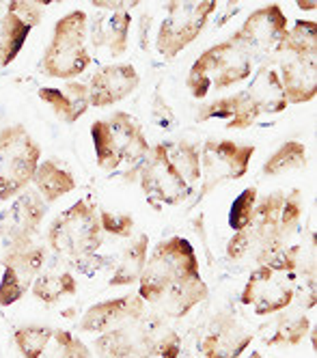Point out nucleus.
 I'll return each mask as SVG.
<instances>
[{
  "instance_id": "f257e3e1",
  "label": "nucleus",
  "mask_w": 317,
  "mask_h": 358,
  "mask_svg": "<svg viewBox=\"0 0 317 358\" xmlns=\"http://www.w3.org/2000/svg\"><path fill=\"white\" fill-rule=\"evenodd\" d=\"M302 194L292 190L289 194L276 190L257 201V210L251 227L233 234L227 244V257L231 262L251 259L257 266L268 264L281 250L289 246L302 220Z\"/></svg>"
},
{
  "instance_id": "f03ea898",
  "label": "nucleus",
  "mask_w": 317,
  "mask_h": 358,
  "mask_svg": "<svg viewBox=\"0 0 317 358\" xmlns=\"http://www.w3.org/2000/svg\"><path fill=\"white\" fill-rule=\"evenodd\" d=\"M279 78L287 104H307L317 93V24L298 20L276 55Z\"/></svg>"
},
{
  "instance_id": "7ed1b4c3",
  "label": "nucleus",
  "mask_w": 317,
  "mask_h": 358,
  "mask_svg": "<svg viewBox=\"0 0 317 358\" xmlns=\"http://www.w3.org/2000/svg\"><path fill=\"white\" fill-rule=\"evenodd\" d=\"M253 65L255 63L248 50L235 37H229L207 48L192 63L186 87L195 99H203L209 91H223L248 80Z\"/></svg>"
},
{
  "instance_id": "20e7f679",
  "label": "nucleus",
  "mask_w": 317,
  "mask_h": 358,
  "mask_svg": "<svg viewBox=\"0 0 317 358\" xmlns=\"http://www.w3.org/2000/svg\"><path fill=\"white\" fill-rule=\"evenodd\" d=\"M91 138L101 171H117L123 164L139 169L151 151L141 123L127 113H115L108 119L95 121L91 125Z\"/></svg>"
},
{
  "instance_id": "39448f33",
  "label": "nucleus",
  "mask_w": 317,
  "mask_h": 358,
  "mask_svg": "<svg viewBox=\"0 0 317 358\" xmlns=\"http://www.w3.org/2000/svg\"><path fill=\"white\" fill-rule=\"evenodd\" d=\"M87 27L89 17L80 9L63 15L55 24V33L41 59V67L50 78L73 80L91 65V52L85 43Z\"/></svg>"
},
{
  "instance_id": "423d86ee",
  "label": "nucleus",
  "mask_w": 317,
  "mask_h": 358,
  "mask_svg": "<svg viewBox=\"0 0 317 358\" xmlns=\"http://www.w3.org/2000/svg\"><path fill=\"white\" fill-rule=\"evenodd\" d=\"M199 274V259L192 244L186 238H169L157 242L147 257V266L139 280V296L151 304L167 287L179 280Z\"/></svg>"
},
{
  "instance_id": "0eeeda50",
  "label": "nucleus",
  "mask_w": 317,
  "mask_h": 358,
  "mask_svg": "<svg viewBox=\"0 0 317 358\" xmlns=\"http://www.w3.org/2000/svg\"><path fill=\"white\" fill-rule=\"evenodd\" d=\"M101 236L97 208L89 199H80L50 222L45 240L57 255L85 259L101 246Z\"/></svg>"
},
{
  "instance_id": "6e6552de",
  "label": "nucleus",
  "mask_w": 317,
  "mask_h": 358,
  "mask_svg": "<svg viewBox=\"0 0 317 358\" xmlns=\"http://www.w3.org/2000/svg\"><path fill=\"white\" fill-rule=\"evenodd\" d=\"M41 160V147L24 125L0 130V201H11L29 188Z\"/></svg>"
},
{
  "instance_id": "1a4fd4ad",
  "label": "nucleus",
  "mask_w": 317,
  "mask_h": 358,
  "mask_svg": "<svg viewBox=\"0 0 317 358\" xmlns=\"http://www.w3.org/2000/svg\"><path fill=\"white\" fill-rule=\"evenodd\" d=\"M218 9V3L214 0H205V3H192V0H183V3H169L167 5V17L160 24V31L155 37V50L164 59H175L181 50H186L201 31L209 15Z\"/></svg>"
},
{
  "instance_id": "9d476101",
  "label": "nucleus",
  "mask_w": 317,
  "mask_h": 358,
  "mask_svg": "<svg viewBox=\"0 0 317 358\" xmlns=\"http://www.w3.org/2000/svg\"><path fill=\"white\" fill-rule=\"evenodd\" d=\"M287 31H289V22L287 15L281 11V7L266 5L253 11L233 37L248 50L253 63L261 61L263 67H268L270 59L276 61L279 48L285 41Z\"/></svg>"
},
{
  "instance_id": "9b49d317",
  "label": "nucleus",
  "mask_w": 317,
  "mask_h": 358,
  "mask_svg": "<svg viewBox=\"0 0 317 358\" xmlns=\"http://www.w3.org/2000/svg\"><path fill=\"white\" fill-rule=\"evenodd\" d=\"M139 184L151 203H162V206H177L192 192L186 179L173 166L167 143L151 147L149 156L139 166Z\"/></svg>"
},
{
  "instance_id": "f8f14e48",
  "label": "nucleus",
  "mask_w": 317,
  "mask_h": 358,
  "mask_svg": "<svg viewBox=\"0 0 317 358\" xmlns=\"http://www.w3.org/2000/svg\"><path fill=\"white\" fill-rule=\"evenodd\" d=\"M199 153H201V177H203L201 196H203L205 192L214 190L223 182L242 179L248 171L255 145H240L233 141L209 138L203 143Z\"/></svg>"
},
{
  "instance_id": "ddd939ff",
  "label": "nucleus",
  "mask_w": 317,
  "mask_h": 358,
  "mask_svg": "<svg viewBox=\"0 0 317 358\" xmlns=\"http://www.w3.org/2000/svg\"><path fill=\"white\" fill-rule=\"evenodd\" d=\"M48 206L35 188L20 192L0 218V240L5 242V250H24L33 246Z\"/></svg>"
},
{
  "instance_id": "4468645a",
  "label": "nucleus",
  "mask_w": 317,
  "mask_h": 358,
  "mask_svg": "<svg viewBox=\"0 0 317 358\" xmlns=\"http://www.w3.org/2000/svg\"><path fill=\"white\" fill-rule=\"evenodd\" d=\"M240 302L251 306L255 315H274L294 304V285L285 272L263 264L248 276Z\"/></svg>"
},
{
  "instance_id": "2eb2a0df",
  "label": "nucleus",
  "mask_w": 317,
  "mask_h": 358,
  "mask_svg": "<svg viewBox=\"0 0 317 358\" xmlns=\"http://www.w3.org/2000/svg\"><path fill=\"white\" fill-rule=\"evenodd\" d=\"M48 248L33 244L24 250H5L3 266L5 274L0 278V306H11L22 300L41 274Z\"/></svg>"
},
{
  "instance_id": "dca6fc26",
  "label": "nucleus",
  "mask_w": 317,
  "mask_h": 358,
  "mask_svg": "<svg viewBox=\"0 0 317 358\" xmlns=\"http://www.w3.org/2000/svg\"><path fill=\"white\" fill-rule=\"evenodd\" d=\"M93 352L99 358H155L151 341V311L117 330L104 332L93 341Z\"/></svg>"
},
{
  "instance_id": "f3484780",
  "label": "nucleus",
  "mask_w": 317,
  "mask_h": 358,
  "mask_svg": "<svg viewBox=\"0 0 317 358\" xmlns=\"http://www.w3.org/2000/svg\"><path fill=\"white\" fill-rule=\"evenodd\" d=\"M147 311V304L139 294H127L121 298H111L89 306L87 313L80 317L83 332H111L129 322L139 320Z\"/></svg>"
},
{
  "instance_id": "a211bd4d",
  "label": "nucleus",
  "mask_w": 317,
  "mask_h": 358,
  "mask_svg": "<svg viewBox=\"0 0 317 358\" xmlns=\"http://www.w3.org/2000/svg\"><path fill=\"white\" fill-rule=\"evenodd\" d=\"M139 85H141V76L132 65L127 63L106 65L97 69L87 83L89 101L95 108H108L134 93Z\"/></svg>"
},
{
  "instance_id": "6ab92c4d",
  "label": "nucleus",
  "mask_w": 317,
  "mask_h": 358,
  "mask_svg": "<svg viewBox=\"0 0 317 358\" xmlns=\"http://www.w3.org/2000/svg\"><path fill=\"white\" fill-rule=\"evenodd\" d=\"M255 332L233 315H218L201 343L203 358H240L251 345Z\"/></svg>"
},
{
  "instance_id": "aec40b11",
  "label": "nucleus",
  "mask_w": 317,
  "mask_h": 358,
  "mask_svg": "<svg viewBox=\"0 0 317 358\" xmlns=\"http://www.w3.org/2000/svg\"><path fill=\"white\" fill-rule=\"evenodd\" d=\"M261 106L255 99L253 91L246 87L240 93H233L229 97H220L209 101V104L201 106L197 117L199 121H209V119H227L229 130H246L259 117H261Z\"/></svg>"
},
{
  "instance_id": "412c9836",
  "label": "nucleus",
  "mask_w": 317,
  "mask_h": 358,
  "mask_svg": "<svg viewBox=\"0 0 317 358\" xmlns=\"http://www.w3.org/2000/svg\"><path fill=\"white\" fill-rule=\"evenodd\" d=\"M207 294H209L207 283L201 278V274H197L167 287L151 302V306L155 313H160L167 320L169 317L179 320L183 315H188L197 304H201L207 298Z\"/></svg>"
},
{
  "instance_id": "4be33fe9",
  "label": "nucleus",
  "mask_w": 317,
  "mask_h": 358,
  "mask_svg": "<svg viewBox=\"0 0 317 358\" xmlns=\"http://www.w3.org/2000/svg\"><path fill=\"white\" fill-rule=\"evenodd\" d=\"M132 27V13L117 9L111 13H97L91 24V43L95 50H106L111 57H121L127 50V37Z\"/></svg>"
},
{
  "instance_id": "5701e85b",
  "label": "nucleus",
  "mask_w": 317,
  "mask_h": 358,
  "mask_svg": "<svg viewBox=\"0 0 317 358\" xmlns=\"http://www.w3.org/2000/svg\"><path fill=\"white\" fill-rule=\"evenodd\" d=\"M39 99L55 110L57 119L65 123H76L89 108V87L85 83L69 80L63 87H41Z\"/></svg>"
},
{
  "instance_id": "b1692460",
  "label": "nucleus",
  "mask_w": 317,
  "mask_h": 358,
  "mask_svg": "<svg viewBox=\"0 0 317 358\" xmlns=\"http://www.w3.org/2000/svg\"><path fill=\"white\" fill-rule=\"evenodd\" d=\"M311 330V320L304 309L289 304L276 317L263 324L261 337L268 345H300Z\"/></svg>"
},
{
  "instance_id": "393cba45",
  "label": "nucleus",
  "mask_w": 317,
  "mask_h": 358,
  "mask_svg": "<svg viewBox=\"0 0 317 358\" xmlns=\"http://www.w3.org/2000/svg\"><path fill=\"white\" fill-rule=\"evenodd\" d=\"M147 257H149V236L141 234L136 240H129V244L121 250V255L115 262L113 274L108 278V285L125 287L139 283L147 266Z\"/></svg>"
},
{
  "instance_id": "a878e982",
  "label": "nucleus",
  "mask_w": 317,
  "mask_h": 358,
  "mask_svg": "<svg viewBox=\"0 0 317 358\" xmlns=\"http://www.w3.org/2000/svg\"><path fill=\"white\" fill-rule=\"evenodd\" d=\"M33 184H35V190L39 192V196L45 201L48 208L52 203H57L61 196L76 190L73 175L67 169L59 166L55 160L39 162V166L33 175Z\"/></svg>"
},
{
  "instance_id": "bb28decb",
  "label": "nucleus",
  "mask_w": 317,
  "mask_h": 358,
  "mask_svg": "<svg viewBox=\"0 0 317 358\" xmlns=\"http://www.w3.org/2000/svg\"><path fill=\"white\" fill-rule=\"evenodd\" d=\"M248 89L253 91L255 99L259 101L263 115H276L287 108V97L281 85V78L274 67H259L255 78L251 80Z\"/></svg>"
},
{
  "instance_id": "cd10ccee",
  "label": "nucleus",
  "mask_w": 317,
  "mask_h": 358,
  "mask_svg": "<svg viewBox=\"0 0 317 358\" xmlns=\"http://www.w3.org/2000/svg\"><path fill=\"white\" fill-rule=\"evenodd\" d=\"M31 31V24L24 22L13 11L3 13V17H0V67H7L17 59Z\"/></svg>"
},
{
  "instance_id": "c85d7f7f",
  "label": "nucleus",
  "mask_w": 317,
  "mask_h": 358,
  "mask_svg": "<svg viewBox=\"0 0 317 358\" xmlns=\"http://www.w3.org/2000/svg\"><path fill=\"white\" fill-rule=\"evenodd\" d=\"M31 292L43 304H57L61 298L73 296L78 292V283L69 272H41Z\"/></svg>"
},
{
  "instance_id": "c756f323",
  "label": "nucleus",
  "mask_w": 317,
  "mask_h": 358,
  "mask_svg": "<svg viewBox=\"0 0 317 358\" xmlns=\"http://www.w3.org/2000/svg\"><path fill=\"white\" fill-rule=\"evenodd\" d=\"M307 166H309L307 147L302 143H298V141H287L266 160V164H263V175L276 177V175H283V173L302 171Z\"/></svg>"
},
{
  "instance_id": "7c9ffc66",
  "label": "nucleus",
  "mask_w": 317,
  "mask_h": 358,
  "mask_svg": "<svg viewBox=\"0 0 317 358\" xmlns=\"http://www.w3.org/2000/svg\"><path fill=\"white\" fill-rule=\"evenodd\" d=\"M169 158L177 173L186 179L188 186L195 188V184L201 179V153L199 147L188 143V141H177V143H167Z\"/></svg>"
},
{
  "instance_id": "2f4dec72",
  "label": "nucleus",
  "mask_w": 317,
  "mask_h": 358,
  "mask_svg": "<svg viewBox=\"0 0 317 358\" xmlns=\"http://www.w3.org/2000/svg\"><path fill=\"white\" fill-rule=\"evenodd\" d=\"M52 337H55V328L50 326H20L13 332V341L24 358H41Z\"/></svg>"
},
{
  "instance_id": "473e14b6",
  "label": "nucleus",
  "mask_w": 317,
  "mask_h": 358,
  "mask_svg": "<svg viewBox=\"0 0 317 358\" xmlns=\"http://www.w3.org/2000/svg\"><path fill=\"white\" fill-rule=\"evenodd\" d=\"M257 188H246L237 194V199L233 201V206L229 210V227L233 231H244L246 227H251L253 218H255V210H257Z\"/></svg>"
},
{
  "instance_id": "72a5a7b5",
  "label": "nucleus",
  "mask_w": 317,
  "mask_h": 358,
  "mask_svg": "<svg viewBox=\"0 0 317 358\" xmlns=\"http://www.w3.org/2000/svg\"><path fill=\"white\" fill-rule=\"evenodd\" d=\"M99 214V224H101V231L111 234V236H117V238H123V240H129L132 234H134V216L129 214H121V212H111V210H97Z\"/></svg>"
},
{
  "instance_id": "f704fd0d",
  "label": "nucleus",
  "mask_w": 317,
  "mask_h": 358,
  "mask_svg": "<svg viewBox=\"0 0 317 358\" xmlns=\"http://www.w3.org/2000/svg\"><path fill=\"white\" fill-rule=\"evenodd\" d=\"M78 341L80 339L73 337L69 330L55 328V337H52V341L45 348V352L41 354V358H71Z\"/></svg>"
},
{
  "instance_id": "c9c22d12",
  "label": "nucleus",
  "mask_w": 317,
  "mask_h": 358,
  "mask_svg": "<svg viewBox=\"0 0 317 358\" xmlns=\"http://www.w3.org/2000/svg\"><path fill=\"white\" fill-rule=\"evenodd\" d=\"M5 7H7V11H13L15 15H20L24 22H29L35 29L41 22L48 5L45 3H33V0H11V3H5Z\"/></svg>"
},
{
  "instance_id": "e433bc0d",
  "label": "nucleus",
  "mask_w": 317,
  "mask_h": 358,
  "mask_svg": "<svg viewBox=\"0 0 317 358\" xmlns=\"http://www.w3.org/2000/svg\"><path fill=\"white\" fill-rule=\"evenodd\" d=\"M71 358H93L91 350L83 343V341H78L76 343V350H73V356Z\"/></svg>"
},
{
  "instance_id": "4c0bfd02",
  "label": "nucleus",
  "mask_w": 317,
  "mask_h": 358,
  "mask_svg": "<svg viewBox=\"0 0 317 358\" xmlns=\"http://www.w3.org/2000/svg\"><path fill=\"white\" fill-rule=\"evenodd\" d=\"M298 7H300L302 11H307V9H315L317 3H313V0H311V3H298Z\"/></svg>"
},
{
  "instance_id": "58836bf2",
  "label": "nucleus",
  "mask_w": 317,
  "mask_h": 358,
  "mask_svg": "<svg viewBox=\"0 0 317 358\" xmlns=\"http://www.w3.org/2000/svg\"><path fill=\"white\" fill-rule=\"evenodd\" d=\"M175 358H192V356H190V354H186V352H183V350H181V352H179V354H177Z\"/></svg>"
},
{
  "instance_id": "ea45409f",
  "label": "nucleus",
  "mask_w": 317,
  "mask_h": 358,
  "mask_svg": "<svg viewBox=\"0 0 317 358\" xmlns=\"http://www.w3.org/2000/svg\"><path fill=\"white\" fill-rule=\"evenodd\" d=\"M248 358H266V356H261V354H259V352H253V354H251V356H248Z\"/></svg>"
},
{
  "instance_id": "a19ab883",
  "label": "nucleus",
  "mask_w": 317,
  "mask_h": 358,
  "mask_svg": "<svg viewBox=\"0 0 317 358\" xmlns=\"http://www.w3.org/2000/svg\"><path fill=\"white\" fill-rule=\"evenodd\" d=\"M3 7H5V3H0V17H3Z\"/></svg>"
}]
</instances>
